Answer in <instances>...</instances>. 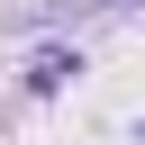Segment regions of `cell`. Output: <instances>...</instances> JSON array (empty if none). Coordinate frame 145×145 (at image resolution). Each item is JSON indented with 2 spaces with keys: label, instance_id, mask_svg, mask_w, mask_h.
Masks as SVG:
<instances>
[{
  "label": "cell",
  "instance_id": "obj_1",
  "mask_svg": "<svg viewBox=\"0 0 145 145\" xmlns=\"http://www.w3.org/2000/svg\"><path fill=\"white\" fill-rule=\"evenodd\" d=\"M72 9H109V0H72Z\"/></svg>",
  "mask_w": 145,
  "mask_h": 145
}]
</instances>
